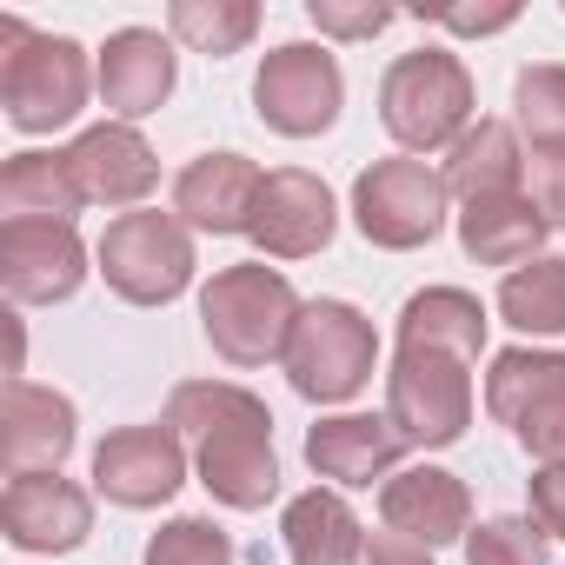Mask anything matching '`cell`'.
I'll list each match as a JSON object with an SVG mask.
<instances>
[{
	"mask_svg": "<svg viewBox=\"0 0 565 565\" xmlns=\"http://www.w3.org/2000/svg\"><path fill=\"white\" fill-rule=\"evenodd\" d=\"M167 426L180 439H193V466H200V486L233 505V512H253L279 492V459H273V419L266 406L246 393V386H226V380H186L173 386L167 399Z\"/></svg>",
	"mask_w": 565,
	"mask_h": 565,
	"instance_id": "6da1fadb",
	"label": "cell"
},
{
	"mask_svg": "<svg viewBox=\"0 0 565 565\" xmlns=\"http://www.w3.org/2000/svg\"><path fill=\"white\" fill-rule=\"evenodd\" d=\"M200 320H206V340L220 360L266 366V360H287V340L300 327V294L287 287V273H273L259 259L220 266L200 294Z\"/></svg>",
	"mask_w": 565,
	"mask_h": 565,
	"instance_id": "7a4b0ae2",
	"label": "cell"
},
{
	"mask_svg": "<svg viewBox=\"0 0 565 565\" xmlns=\"http://www.w3.org/2000/svg\"><path fill=\"white\" fill-rule=\"evenodd\" d=\"M87 54L67 34H28L14 14L0 21V107L21 134H54L87 107Z\"/></svg>",
	"mask_w": 565,
	"mask_h": 565,
	"instance_id": "3957f363",
	"label": "cell"
},
{
	"mask_svg": "<svg viewBox=\"0 0 565 565\" xmlns=\"http://www.w3.org/2000/svg\"><path fill=\"white\" fill-rule=\"evenodd\" d=\"M380 120L406 153L452 147L472 120V81H466L459 54H446V47L399 54L380 81Z\"/></svg>",
	"mask_w": 565,
	"mask_h": 565,
	"instance_id": "277c9868",
	"label": "cell"
},
{
	"mask_svg": "<svg viewBox=\"0 0 565 565\" xmlns=\"http://www.w3.org/2000/svg\"><path fill=\"white\" fill-rule=\"evenodd\" d=\"M373 320L360 313V307H347V300H313V307H300V327H294V340H287V380H294V393L300 399H313V406H340V399H353L366 380H373Z\"/></svg>",
	"mask_w": 565,
	"mask_h": 565,
	"instance_id": "5b68a950",
	"label": "cell"
},
{
	"mask_svg": "<svg viewBox=\"0 0 565 565\" xmlns=\"http://www.w3.org/2000/svg\"><path fill=\"white\" fill-rule=\"evenodd\" d=\"M94 253H100L107 287L134 307H167L193 279V239L180 213H120Z\"/></svg>",
	"mask_w": 565,
	"mask_h": 565,
	"instance_id": "8992f818",
	"label": "cell"
},
{
	"mask_svg": "<svg viewBox=\"0 0 565 565\" xmlns=\"http://www.w3.org/2000/svg\"><path fill=\"white\" fill-rule=\"evenodd\" d=\"M472 360L433 353V347H399L386 373V419L406 446H452L472 426Z\"/></svg>",
	"mask_w": 565,
	"mask_h": 565,
	"instance_id": "52a82bcc",
	"label": "cell"
},
{
	"mask_svg": "<svg viewBox=\"0 0 565 565\" xmlns=\"http://www.w3.org/2000/svg\"><path fill=\"white\" fill-rule=\"evenodd\" d=\"M486 413L545 466H565V353L505 347L486 373Z\"/></svg>",
	"mask_w": 565,
	"mask_h": 565,
	"instance_id": "ba28073f",
	"label": "cell"
},
{
	"mask_svg": "<svg viewBox=\"0 0 565 565\" xmlns=\"http://www.w3.org/2000/svg\"><path fill=\"white\" fill-rule=\"evenodd\" d=\"M446 173H433L426 160H373L353 180V220L373 246H426L446 226Z\"/></svg>",
	"mask_w": 565,
	"mask_h": 565,
	"instance_id": "9c48e42d",
	"label": "cell"
},
{
	"mask_svg": "<svg viewBox=\"0 0 565 565\" xmlns=\"http://www.w3.org/2000/svg\"><path fill=\"white\" fill-rule=\"evenodd\" d=\"M340 100H347V81H340V61L327 47H273L259 61V81H253V107L273 134L287 140H313L340 120Z\"/></svg>",
	"mask_w": 565,
	"mask_h": 565,
	"instance_id": "30bf717a",
	"label": "cell"
},
{
	"mask_svg": "<svg viewBox=\"0 0 565 565\" xmlns=\"http://www.w3.org/2000/svg\"><path fill=\"white\" fill-rule=\"evenodd\" d=\"M87 279V246L74 220H8L0 226V287L14 307H54Z\"/></svg>",
	"mask_w": 565,
	"mask_h": 565,
	"instance_id": "8fae6325",
	"label": "cell"
},
{
	"mask_svg": "<svg viewBox=\"0 0 565 565\" xmlns=\"http://www.w3.org/2000/svg\"><path fill=\"white\" fill-rule=\"evenodd\" d=\"M186 479V446L173 426H120L94 452V486L114 505H160Z\"/></svg>",
	"mask_w": 565,
	"mask_h": 565,
	"instance_id": "7c38bea8",
	"label": "cell"
},
{
	"mask_svg": "<svg viewBox=\"0 0 565 565\" xmlns=\"http://www.w3.org/2000/svg\"><path fill=\"white\" fill-rule=\"evenodd\" d=\"M333 220H340V213H333V193H327L320 173L279 167V173H266L246 233L259 239L266 259H307V253H320V246L333 239Z\"/></svg>",
	"mask_w": 565,
	"mask_h": 565,
	"instance_id": "4fadbf2b",
	"label": "cell"
},
{
	"mask_svg": "<svg viewBox=\"0 0 565 565\" xmlns=\"http://www.w3.org/2000/svg\"><path fill=\"white\" fill-rule=\"evenodd\" d=\"M67 452H74V399L34 380H8V393H0V466H8V479L61 472Z\"/></svg>",
	"mask_w": 565,
	"mask_h": 565,
	"instance_id": "5bb4252c",
	"label": "cell"
},
{
	"mask_svg": "<svg viewBox=\"0 0 565 565\" xmlns=\"http://www.w3.org/2000/svg\"><path fill=\"white\" fill-rule=\"evenodd\" d=\"M0 532L21 552H74L94 532V499L61 472H28L0 492Z\"/></svg>",
	"mask_w": 565,
	"mask_h": 565,
	"instance_id": "9a60e30c",
	"label": "cell"
},
{
	"mask_svg": "<svg viewBox=\"0 0 565 565\" xmlns=\"http://www.w3.org/2000/svg\"><path fill=\"white\" fill-rule=\"evenodd\" d=\"M67 167H74V186H81L87 206H140L160 186V160H153V147L127 120L87 127L67 147Z\"/></svg>",
	"mask_w": 565,
	"mask_h": 565,
	"instance_id": "2e32d148",
	"label": "cell"
},
{
	"mask_svg": "<svg viewBox=\"0 0 565 565\" xmlns=\"http://www.w3.org/2000/svg\"><path fill=\"white\" fill-rule=\"evenodd\" d=\"M380 519H386V532L433 552V545H452L472 532V492L446 466H406L380 486Z\"/></svg>",
	"mask_w": 565,
	"mask_h": 565,
	"instance_id": "e0dca14e",
	"label": "cell"
},
{
	"mask_svg": "<svg viewBox=\"0 0 565 565\" xmlns=\"http://www.w3.org/2000/svg\"><path fill=\"white\" fill-rule=\"evenodd\" d=\"M266 173L246 153H200L180 180H173V213L200 233H246L253 206H259Z\"/></svg>",
	"mask_w": 565,
	"mask_h": 565,
	"instance_id": "ac0fdd59",
	"label": "cell"
},
{
	"mask_svg": "<svg viewBox=\"0 0 565 565\" xmlns=\"http://www.w3.org/2000/svg\"><path fill=\"white\" fill-rule=\"evenodd\" d=\"M399 433L393 419L380 413H340V419H320L307 433V466L333 486H373V479H393V459H399Z\"/></svg>",
	"mask_w": 565,
	"mask_h": 565,
	"instance_id": "d6986e66",
	"label": "cell"
},
{
	"mask_svg": "<svg viewBox=\"0 0 565 565\" xmlns=\"http://www.w3.org/2000/svg\"><path fill=\"white\" fill-rule=\"evenodd\" d=\"M100 100L120 114V120H140L153 114L167 94H173V47L153 34V28H120L107 47H100Z\"/></svg>",
	"mask_w": 565,
	"mask_h": 565,
	"instance_id": "ffe728a7",
	"label": "cell"
},
{
	"mask_svg": "<svg viewBox=\"0 0 565 565\" xmlns=\"http://www.w3.org/2000/svg\"><path fill=\"white\" fill-rule=\"evenodd\" d=\"M545 220H539V206L525 200V193H499V200H472L466 213H459V246L479 259V266H525V259H539V246H545Z\"/></svg>",
	"mask_w": 565,
	"mask_h": 565,
	"instance_id": "44dd1931",
	"label": "cell"
},
{
	"mask_svg": "<svg viewBox=\"0 0 565 565\" xmlns=\"http://www.w3.org/2000/svg\"><path fill=\"white\" fill-rule=\"evenodd\" d=\"M519 173H525V153H519V134L505 120H479L446 147V193H459L466 206L519 193Z\"/></svg>",
	"mask_w": 565,
	"mask_h": 565,
	"instance_id": "7402d4cb",
	"label": "cell"
},
{
	"mask_svg": "<svg viewBox=\"0 0 565 565\" xmlns=\"http://www.w3.org/2000/svg\"><path fill=\"white\" fill-rule=\"evenodd\" d=\"M279 532H287V558L294 565H360V545H366L353 505L340 492H327V486L300 492L287 505V519H279Z\"/></svg>",
	"mask_w": 565,
	"mask_h": 565,
	"instance_id": "603a6c76",
	"label": "cell"
},
{
	"mask_svg": "<svg viewBox=\"0 0 565 565\" xmlns=\"http://www.w3.org/2000/svg\"><path fill=\"white\" fill-rule=\"evenodd\" d=\"M399 347H433V353L479 360V347H486V307L472 294H459V287H426L399 313Z\"/></svg>",
	"mask_w": 565,
	"mask_h": 565,
	"instance_id": "cb8c5ba5",
	"label": "cell"
},
{
	"mask_svg": "<svg viewBox=\"0 0 565 565\" xmlns=\"http://www.w3.org/2000/svg\"><path fill=\"white\" fill-rule=\"evenodd\" d=\"M87 200L74 186L67 153H14L0 167V213L8 220H74Z\"/></svg>",
	"mask_w": 565,
	"mask_h": 565,
	"instance_id": "d4e9b609",
	"label": "cell"
},
{
	"mask_svg": "<svg viewBox=\"0 0 565 565\" xmlns=\"http://www.w3.org/2000/svg\"><path fill=\"white\" fill-rule=\"evenodd\" d=\"M499 313H505L519 333H565V259L539 253V259H525L519 273H505Z\"/></svg>",
	"mask_w": 565,
	"mask_h": 565,
	"instance_id": "484cf974",
	"label": "cell"
},
{
	"mask_svg": "<svg viewBox=\"0 0 565 565\" xmlns=\"http://www.w3.org/2000/svg\"><path fill=\"white\" fill-rule=\"evenodd\" d=\"M167 28L193 54H213L220 61V54H239L259 34V8H253V0H173Z\"/></svg>",
	"mask_w": 565,
	"mask_h": 565,
	"instance_id": "4316f807",
	"label": "cell"
},
{
	"mask_svg": "<svg viewBox=\"0 0 565 565\" xmlns=\"http://www.w3.org/2000/svg\"><path fill=\"white\" fill-rule=\"evenodd\" d=\"M512 107L532 147H565V67H525L512 87Z\"/></svg>",
	"mask_w": 565,
	"mask_h": 565,
	"instance_id": "83f0119b",
	"label": "cell"
},
{
	"mask_svg": "<svg viewBox=\"0 0 565 565\" xmlns=\"http://www.w3.org/2000/svg\"><path fill=\"white\" fill-rule=\"evenodd\" d=\"M552 539L539 519H486L466 532V565H545Z\"/></svg>",
	"mask_w": 565,
	"mask_h": 565,
	"instance_id": "f1b7e54d",
	"label": "cell"
},
{
	"mask_svg": "<svg viewBox=\"0 0 565 565\" xmlns=\"http://www.w3.org/2000/svg\"><path fill=\"white\" fill-rule=\"evenodd\" d=\"M147 565H233V545L206 519H173L147 539Z\"/></svg>",
	"mask_w": 565,
	"mask_h": 565,
	"instance_id": "f546056e",
	"label": "cell"
},
{
	"mask_svg": "<svg viewBox=\"0 0 565 565\" xmlns=\"http://www.w3.org/2000/svg\"><path fill=\"white\" fill-rule=\"evenodd\" d=\"M307 14L333 41H373L380 28H393V8H373V0H313Z\"/></svg>",
	"mask_w": 565,
	"mask_h": 565,
	"instance_id": "4dcf8cb0",
	"label": "cell"
},
{
	"mask_svg": "<svg viewBox=\"0 0 565 565\" xmlns=\"http://www.w3.org/2000/svg\"><path fill=\"white\" fill-rule=\"evenodd\" d=\"M525 200L539 206L545 226H565V147H532V186Z\"/></svg>",
	"mask_w": 565,
	"mask_h": 565,
	"instance_id": "1f68e13d",
	"label": "cell"
},
{
	"mask_svg": "<svg viewBox=\"0 0 565 565\" xmlns=\"http://www.w3.org/2000/svg\"><path fill=\"white\" fill-rule=\"evenodd\" d=\"M360 565H433V552L413 545V539H399V532H373L360 545Z\"/></svg>",
	"mask_w": 565,
	"mask_h": 565,
	"instance_id": "d6a6232c",
	"label": "cell"
},
{
	"mask_svg": "<svg viewBox=\"0 0 565 565\" xmlns=\"http://www.w3.org/2000/svg\"><path fill=\"white\" fill-rule=\"evenodd\" d=\"M439 21H446L452 34H499V28L519 21V8H512V0H499V8H446Z\"/></svg>",
	"mask_w": 565,
	"mask_h": 565,
	"instance_id": "836d02e7",
	"label": "cell"
}]
</instances>
